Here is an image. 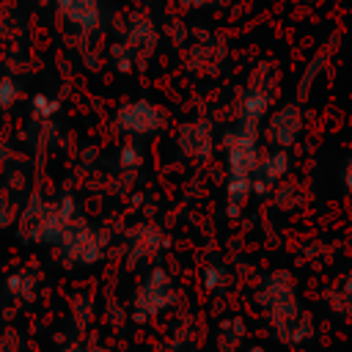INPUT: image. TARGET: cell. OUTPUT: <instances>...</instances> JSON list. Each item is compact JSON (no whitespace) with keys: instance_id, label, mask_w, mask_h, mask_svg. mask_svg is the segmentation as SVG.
I'll list each match as a JSON object with an SVG mask.
<instances>
[{"instance_id":"obj_15","label":"cell","mask_w":352,"mask_h":352,"mask_svg":"<svg viewBox=\"0 0 352 352\" xmlns=\"http://www.w3.org/2000/svg\"><path fill=\"white\" fill-rule=\"evenodd\" d=\"M289 289H294V275H292V272H286V270L267 272V275L261 278V286L256 289V302L264 308L270 300H275L278 294H283V292H289Z\"/></svg>"},{"instance_id":"obj_33","label":"cell","mask_w":352,"mask_h":352,"mask_svg":"<svg viewBox=\"0 0 352 352\" xmlns=\"http://www.w3.org/2000/svg\"><path fill=\"white\" fill-rule=\"evenodd\" d=\"M214 3H228V0H214Z\"/></svg>"},{"instance_id":"obj_27","label":"cell","mask_w":352,"mask_h":352,"mask_svg":"<svg viewBox=\"0 0 352 352\" xmlns=\"http://www.w3.org/2000/svg\"><path fill=\"white\" fill-rule=\"evenodd\" d=\"M22 344H19V336L14 330H6L0 333V352H19Z\"/></svg>"},{"instance_id":"obj_5","label":"cell","mask_w":352,"mask_h":352,"mask_svg":"<svg viewBox=\"0 0 352 352\" xmlns=\"http://www.w3.org/2000/svg\"><path fill=\"white\" fill-rule=\"evenodd\" d=\"M165 124H168L165 110L148 99H132L116 110V126L132 138H151Z\"/></svg>"},{"instance_id":"obj_20","label":"cell","mask_w":352,"mask_h":352,"mask_svg":"<svg viewBox=\"0 0 352 352\" xmlns=\"http://www.w3.org/2000/svg\"><path fill=\"white\" fill-rule=\"evenodd\" d=\"M69 302H72V319H74V324H77L80 330L88 327L91 319H94V302H91V297H85V294H72Z\"/></svg>"},{"instance_id":"obj_21","label":"cell","mask_w":352,"mask_h":352,"mask_svg":"<svg viewBox=\"0 0 352 352\" xmlns=\"http://www.w3.org/2000/svg\"><path fill=\"white\" fill-rule=\"evenodd\" d=\"M140 165H143V151L138 148V143H121V148H118V168L132 173Z\"/></svg>"},{"instance_id":"obj_28","label":"cell","mask_w":352,"mask_h":352,"mask_svg":"<svg viewBox=\"0 0 352 352\" xmlns=\"http://www.w3.org/2000/svg\"><path fill=\"white\" fill-rule=\"evenodd\" d=\"M341 182H344L346 192H352V157L344 162V170H341Z\"/></svg>"},{"instance_id":"obj_10","label":"cell","mask_w":352,"mask_h":352,"mask_svg":"<svg viewBox=\"0 0 352 352\" xmlns=\"http://www.w3.org/2000/svg\"><path fill=\"white\" fill-rule=\"evenodd\" d=\"M270 104H272V88L261 85L258 80H250V85L239 96L236 124L239 126H250V129H261V121L267 118Z\"/></svg>"},{"instance_id":"obj_7","label":"cell","mask_w":352,"mask_h":352,"mask_svg":"<svg viewBox=\"0 0 352 352\" xmlns=\"http://www.w3.org/2000/svg\"><path fill=\"white\" fill-rule=\"evenodd\" d=\"M176 148L184 160L190 162H206L212 160L214 151V126L209 118H195L179 126L176 135Z\"/></svg>"},{"instance_id":"obj_9","label":"cell","mask_w":352,"mask_h":352,"mask_svg":"<svg viewBox=\"0 0 352 352\" xmlns=\"http://www.w3.org/2000/svg\"><path fill=\"white\" fill-rule=\"evenodd\" d=\"M162 248H168V236L151 223H138L126 234V264L138 267L140 261H151Z\"/></svg>"},{"instance_id":"obj_13","label":"cell","mask_w":352,"mask_h":352,"mask_svg":"<svg viewBox=\"0 0 352 352\" xmlns=\"http://www.w3.org/2000/svg\"><path fill=\"white\" fill-rule=\"evenodd\" d=\"M248 336V324L242 316H226L214 330V346L217 352H236Z\"/></svg>"},{"instance_id":"obj_12","label":"cell","mask_w":352,"mask_h":352,"mask_svg":"<svg viewBox=\"0 0 352 352\" xmlns=\"http://www.w3.org/2000/svg\"><path fill=\"white\" fill-rule=\"evenodd\" d=\"M124 44L135 52V58L146 60L154 52V47H157V28H154V22L148 16H143V14H132L129 25H126V41Z\"/></svg>"},{"instance_id":"obj_30","label":"cell","mask_w":352,"mask_h":352,"mask_svg":"<svg viewBox=\"0 0 352 352\" xmlns=\"http://www.w3.org/2000/svg\"><path fill=\"white\" fill-rule=\"evenodd\" d=\"M184 8H204V6H209V3H214V0H179Z\"/></svg>"},{"instance_id":"obj_31","label":"cell","mask_w":352,"mask_h":352,"mask_svg":"<svg viewBox=\"0 0 352 352\" xmlns=\"http://www.w3.org/2000/svg\"><path fill=\"white\" fill-rule=\"evenodd\" d=\"M88 352H110V349L102 346V344H88Z\"/></svg>"},{"instance_id":"obj_11","label":"cell","mask_w":352,"mask_h":352,"mask_svg":"<svg viewBox=\"0 0 352 352\" xmlns=\"http://www.w3.org/2000/svg\"><path fill=\"white\" fill-rule=\"evenodd\" d=\"M55 6H58V14L82 33H96L102 28L99 0H55Z\"/></svg>"},{"instance_id":"obj_32","label":"cell","mask_w":352,"mask_h":352,"mask_svg":"<svg viewBox=\"0 0 352 352\" xmlns=\"http://www.w3.org/2000/svg\"><path fill=\"white\" fill-rule=\"evenodd\" d=\"M248 352H264V349H261V346H250Z\"/></svg>"},{"instance_id":"obj_34","label":"cell","mask_w":352,"mask_h":352,"mask_svg":"<svg viewBox=\"0 0 352 352\" xmlns=\"http://www.w3.org/2000/svg\"><path fill=\"white\" fill-rule=\"evenodd\" d=\"M0 113H3V110H0Z\"/></svg>"},{"instance_id":"obj_16","label":"cell","mask_w":352,"mask_h":352,"mask_svg":"<svg viewBox=\"0 0 352 352\" xmlns=\"http://www.w3.org/2000/svg\"><path fill=\"white\" fill-rule=\"evenodd\" d=\"M250 192H253L250 179L228 176V182H226V217H228V220H236V217L242 214V206L248 204Z\"/></svg>"},{"instance_id":"obj_29","label":"cell","mask_w":352,"mask_h":352,"mask_svg":"<svg viewBox=\"0 0 352 352\" xmlns=\"http://www.w3.org/2000/svg\"><path fill=\"white\" fill-rule=\"evenodd\" d=\"M58 352H88V344H82V341H72V344H66V346L58 349Z\"/></svg>"},{"instance_id":"obj_3","label":"cell","mask_w":352,"mask_h":352,"mask_svg":"<svg viewBox=\"0 0 352 352\" xmlns=\"http://www.w3.org/2000/svg\"><path fill=\"white\" fill-rule=\"evenodd\" d=\"M176 302V286L170 280V275L162 267H151L146 272V278L138 283L135 289V322H148L151 316H160L162 311H168Z\"/></svg>"},{"instance_id":"obj_4","label":"cell","mask_w":352,"mask_h":352,"mask_svg":"<svg viewBox=\"0 0 352 352\" xmlns=\"http://www.w3.org/2000/svg\"><path fill=\"white\" fill-rule=\"evenodd\" d=\"M258 132L261 129H250V126H234L223 132V154H226V170L228 176H239V179H250L258 157H261V146H258Z\"/></svg>"},{"instance_id":"obj_1","label":"cell","mask_w":352,"mask_h":352,"mask_svg":"<svg viewBox=\"0 0 352 352\" xmlns=\"http://www.w3.org/2000/svg\"><path fill=\"white\" fill-rule=\"evenodd\" d=\"M69 223L60 217L55 201L33 192L25 209L16 214V234L25 245H58Z\"/></svg>"},{"instance_id":"obj_23","label":"cell","mask_w":352,"mask_h":352,"mask_svg":"<svg viewBox=\"0 0 352 352\" xmlns=\"http://www.w3.org/2000/svg\"><path fill=\"white\" fill-rule=\"evenodd\" d=\"M19 94H22V88L11 74L0 77V110H11L19 99Z\"/></svg>"},{"instance_id":"obj_22","label":"cell","mask_w":352,"mask_h":352,"mask_svg":"<svg viewBox=\"0 0 352 352\" xmlns=\"http://www.w3.org/2000/svg\"><path fill=\"white\" fill-rule=\"evenodd\" d=\"M55 113H58V102H55L52 96H47V94H36V96L30 99V116H33V118L47 121V118H52Z\"/></svg>"},{"instance_id":"obj_24","label":"cell","mask_w":352,"mask_h":352,"mask_svg":"<svg viewBox=\"0 0 352 352\" xmlns=\"http://www.w3.org/2000/svg\"><path fill=\"white\" fill-rule=\"evenodd\" d=\"M292 195H300V190H297L294 184L278 182V184L272 187V204H275V206H280V209H292V206H297V201H300V198H292Z\"/></svg>"},{"instance_id":"obj_14","label":"cell","mask_w":352,"mask_h":352,"mask_svg":"<svg viewBox=\"0 0 352 352\" xmlns=\"http://www.w3.org/2000/svg\"><path fill=\"white\" fill-rule=\"evenodd\" d=\"M6 292L19 302H33L38 294V275L30 270H14L11 275H6Z\"/></svg>"},{"instance_id":"obj_19","label":"cell","mask_w":352,"mask_h":352,"mask_svg":"<svg viewBox=\"0 0 352 352\" xmlns=\"http://www.w3.org/2000/svg\"><path fill=\"white\" fill-rule=\"evenodd\" d=\"M324 60H327V55H324V52L311 58V63L305 66V72H302V77H300V85H297V102H302V99L311 94V85H314L316 74L324 69Z\"/></svg>"},{"instance_id":"obj_26","label":"cell","mask_w":352,"mask_h":352,"mask_svg":"<svg viewBox=\"0 0 352 352\" xmlns=\"http://www.w3.org/2000/svg\"><path fill=\"white\" fill-rule=\"evenodd\" d=\"M16 220V204L8 195H0V228H8Z\"/></svg>"},{"instance_id":"obj_18","label":"cell","mask_w":352,"mask_h":352,"mask_svg":"<svg viewBox=\"0 0 352 352\" xmlns=\"http://www.w3.org/2000/svg\"><path fill=\"white\" fill-rule=\"evenodd\" d=\"M327 302H330V308L336 314L352 316V272L344 275V280L327 292Z\"/></svg>"},{"instance_id":"obj_6","label":"cell","mask_w":352,"mask_h":352,"mask_svg":"<svg viewBox=\"0 0 352 352\" xmlns=\"http://www.w3.org/2000/svg\"><path fill=\"white\" fill-rule=\"evenodd\" d=\"M302 135V107L300 102H286L280 104L264 126V140L275 148H292Z\"/></svg>"},{"instance_id":"obj_2","label":"cell","mask_w":352,"mask_h":352,"mask_svg":"<svg viewBox=\"0 0 352 352\" xmlns=\"http://www.w3.org/2000/svg\"><path fill=\"white\" fill-rule=\"evenodd\" d=\"M104 248H107V234L88 226L85 220L72 223L58 242V253L66 267H91L104 258Z\"/></svg>"},{"instance_id":"obj_25","label":"cell","mask_w":352,"mask_h":352,"mask_svg":"<svg viewBox=\"0 0 352 352\" xmlns=\"http://www.w3.org/2000/svg\"><path fill=\"white\" fill-rule=\"evenodd\" d=\"M110 55H113V63H116V69H118V72H129V69H132L135 52H132L126 44H116V47L110 50Z\"/></svg>"},{"instance_id":"obj_8","label":"cell","mask_w":352,"mask_h":352,"mask_svg":"<svg viewBox=\"0 0 352 352\" xmlns=\"http://www.w3.org/2000/svg\"><path fill=\"white\" fill-rule=\"evenodd\" d=\"M289 168H292V157H289V151L272 146V151H267V154L258 157V165H256V170H253V176H250L253 192L261 195V198L270 195L272 187L289 176Z\"/></svg>"},{"instance_id":"obj_17","label":"cell","mask_w":352,"mask_h":352,"mask_svg":"<svg viewBox=\"0 0 352 352\" xmlns=\"http://www.w3.org/2000/svg\"><path fill=\"white\" fill-rule=\"evenodd\" d=\"M228 270L226 264L220 261H206L204 270H201V286L209 292V294H217V292H226L228 289Z\"/></svg>"}]
</instances>
